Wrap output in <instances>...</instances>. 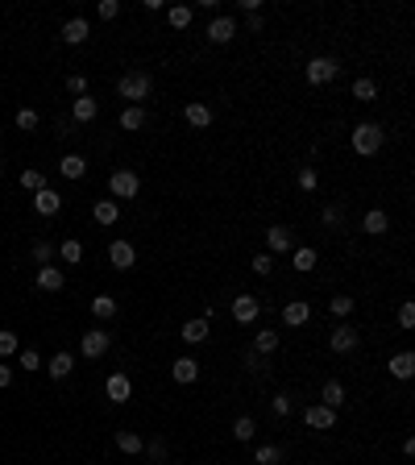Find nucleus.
Segmentation results:
<instances>
[{
	"mask_svg": "<svg viewBox=\"0 0 415 465\" xmlns=\"http://www.w3.org/2000/svg\"><path fill=\"white\" fill-rule=\"evenodd\" d=\"M411 325H415V308L403 303V308H399V328H411Z\"/></svg>",
	"mask_w": 415,
	"mask_h": 465,
	"instance_id": "3c124183",
	"label": "nucleus"
},
{
	"mask_svg": "<svg viewBox=\"0 0 415 465\" xmlns=\"http://www.w3.org/2000/svg\"><path fill=\"white\" fill-rule=\"evenodd\" d=\"M21 349V341H17V332H0V358H13Z\"/></svg>",
	"mask_w": 415,
	"mask_h": 465,
	"instance_id": "a19ab883",
	"label": "nucleus"
},
{
	"mask_svg": "<svg viewBox=\"0 0 415 465\" xmlns=\"http://www.w3.org/2000/svg\"><path fill=\"white\" fill-rule=\"evenodd\" d=\"M100 117V104H95L92 96H79L75 104H71V121H79V125H88V121H95Z\"/></svg>",
	"mask_w": 415,
	"mask_h": 465,
	"instance_id": "4be33fe9",
	"label": "nucleus"
},
{
	"mask_svg": "<svg viewBox=\"0 0 415 465\" xmlns=\"http://www.w3.org/2000/svg\"><path fill=\"white\" fill-rule=\"evenodd\" d=\"M104 395H108L112 403H129V399H133V382H129V374H108Z\"/></svg>",
	"mask_w": 415,
	"mask_h": 465,
	"instance_id": "4468645a",
	"label": "nucleus"
},
{
	"mask_svg": "<svg viewBox=\"0 0 415 465\" xmlns=\"http://www.w3.org/2000/svg\"><path fill=\"white\" fill-rule=\"evenodd\" d=\"M390 374H395V378H403V382L411 378V374H415V353H411V349H403V353H395V358H390Z\"/></svg>",
	"mask_w": 415,
	"mask_h": 465,
	"instance_id": "a878e982",
	"label": "nucleus"
},
{
	"mask_svg": "<svg viewBox=\"0 0 415 465\" xmlns=\"http://www.w3.org/2000/svg\"><path fill=\"white\" fill-rule=\"evenodd\" d=\"M374 96H378V84H374L369 75L353 79V100H374Z\"/></svg>",
	"mask_w": 415,
	"mask_h": 465,
	"instance_id": "4c0bfd02",
	"label": "nucleus"
},
{
	"mask_svg": "<svg viewBox=\"0 0 415 465\" xmlns=\"http://www.w3.org/2000/svg\"><path fill=\"white\" fill-rule=\"evenodd\" d=\"M328 312H332V316H349V312H353V295H332Z\"/></svg>",
	"mask_w": 415,
	"mask_h": 465,
	"instance_id": "58836bf2",
	"label": "nucleus"
},
{
	"mask_svg": "<svg viewBox=\"0 0 415 465\" xmlns=\"http://www.w3.org/2000/svg\"><path fill=\"white\" fill-rule=\"evenodd\" d=\"M21 366H25V374L42 370V353H38V349H21Z\"/></svg>",
	"mask_w": 415,
	"mask_h": 465,
	"instance_id": "49530a36",
	"label": "nucleus"
},
{
	"mask_svg": "<svg viewBox=\"0 0 415 465\" xmlns=\"http://www.w3.org/2000/svg\"><path fill=\"white\" fill-rule=\"evenodd\" d=\"M38 125H42V117H38V108H21V112H17V129H21V133H34Z\"/></svg>",
	"mask_w": 415,
	"mask_h": 465,
	"instance_id": "e433bc0d",
	"label": "nucleus"
},
{
	"mask_svg": "<svg viewBox=\"0 0 415 465\" xmlns=\"http://www.w3.org/2000/svg\"><path fill=\"white\" fill-rule=\"evenodd\" d=\"M232 38H237V21H232L229 13H216V17L208 21V42H212V46H229Z\"/></svg>",
	"mask_w": 415,
	"mask_h": 465,
	"instance_id": "0eeeda50",
	"label": "nucleus"
},
{
	"mask_svg": "<svg viewBox=\"0 0 415 465\" xmlns=\"http://www.w3.org/2000/svg\"><path fill=\"white\" fill-rule=\"evenodd\" d=\"M303 424H308L312 432H332V428H336V412L324 407V403H312V407L303 412Z\"/></svg>",
	"mask_w": 415,
	"mask_h": 465,
	"instance_id": "9d476101",
	"label": "nucleus"
},
{
	"mask_svg": "<svg viewBox=\"0 0 415 465\" xmlns=\"http://www.w3.org/2000/svg\"><path fill=\"white\" fill-rule=\"evenodd\" d=\"M150 92H154L150 71H125V75H121V84H117V96H121V100H129V104L150 100Z\"/></svg>",
	"mask_w": 415,
	"mask_h": 465,
	"instance_id": "f03ea898",
	"label": "nucleus"
},
{
	"mask_svg": "<svg viewBox=\"0 0 415 465\" xmlns=\"http://www.w3.org/2000/svg\"><path fill=\"white\" fill-rule=\"evenodd\" d=\"M357 345H362V332L353 325H336L328 332V349H332V353H353Z\"/></svg>",
	"mask_w": 415,
	"mask_h": 465,
	"instance_id": "423d86ee",
	"label": "nucleus"
},
{
	"mask_svg": "<svg viewBox=\"0 0 415 465\" xmlns=\"http://www.w3.org/2000/svg\"><path fill=\"white\" fill-rule=\"evenodd\" d=\"M275 349H278V332H275V328H262V332L253 336V353H262V358H266V353H275Z\"/></svg>",
	"mask_w": 415,
	"mask_h": 465,
	"instance_id": "473e14b6",
	"label": "nucleus"
},
{
	"mask_svg": "<svg viewBox=\"0 0 415 465\" xmlns=\"http://www.w3.org/2000/svg\"><path fill=\"white\" fill-rule=\"evenodd\" d=\"M4 386H13V370H8V366H0V391H4Z\"/></svg>",
	"mask_w": 415,
	"mask_h": 465,
	"instance_id": "5fc2aeb1",
	"label": "nucleus"
},
{
	"mask_svg": "<svg viewBox=\"0 0 415 465\" xmlns=\"http://www.w3.org/2000/svg\"><path fill=\"white\" fill-rule=\"evenodd\" d=\"M183 121L191 125V129H208V125H212V108H208L204 100H191V104L183 108Z\"/></svg>",
	"mask_w": 415,
	"mask_h": 465,
	"instance_id": "dca6fc26",
	"label": "nucleus"
},
{
	"mask_svg": "<svg viewBox=\"0 0 415 465\" xmlns=\"http://www.w3.org/2000/svg\"><path fill=\"white\" fill-rule=\"evenodd\" d=\"M92 316L95 320H112V316H117V299H112V295H95L92 299Z\"/></svg>",
	"mask_w": 415,
	"mask_h": 465,
	"instance_id": "2f4dec72",
	"label": "nucleus"
},
{
	"mask_svg": "<svg viewBox=\"0 0 415 465\" xmlns=\"http://www.w3.org/2000/svg\"><path fill=\"white\" fill-rule=\"evenodd\" d=\"M179 336H183L187 345H204V341L212 336V328H208V320L199 316V320H187V325L179 328Z\"/></svg>",
	"mask_w": 415,
	"mask_h": 465,
	"instance_id": "412c9836",
	"label": "nucleus"
},
{
	"mask_svg": "<svg viewBox=\"0 0 415 465\" xmlns=\"http://www.w3.org/2000/svg\"><path fill=\"white\" fill-rule=\"evenodd\" d=\"M141 453H150V461L154 465H166V445H162V440H150Z\"/></svg>",
	"mask_w": 415,
	"mask_h": 465,
	"instance_id": "37998d69",
	"label": "nucleus"
},
{
	"mask_svg": "<svg viewBox=\"0 0 415 465\" xmlns=\"http://www.w3.org/2000/svg\"><path fill=\"white\" fill-rule=\"evenodd\" d=\"M336 75H341V63H336L332 54H316V58H308V67H303V79H308L312 88H328Z\"/></svg>",
	"mask_w": 415,
	"mask_h": 465,
	"instance_id": "7ed1b4c3",
	"label": "nucleus"
},
{
	"mask_svg": "<svg viewBox=\"0 0 415 465\" xmlns=\"http://www.w3.org/2000/svg\"><path fill=\"white\" fill-rule=\"evenodd\" d=\"M34 208H38L42 216H58V212H62V195H58L54 187H42V191L34 195Z\"/></svg>",
	"mask_w": 415,
	"mask_h": 465,
	"instance_id": "6ab92c4d",
	"label": "nucleus"
},
{
	"mask_svg": "<svg viewBox=\"0 0 415 465\" xmlns=\"http://www.w3.org/2000/svg\"><path fill=\"white\" fill-rule=\"evenodd\" d=\"M38 287H42V291H62V287H67L62 266H54V262H50V266H38Z\"/></svg>",
	"mask_w": 415,
	"mask_h": 465,
	"instance_id": "aec40b11",
	"label": "nucleus"
},
{
	"mask_svg": "<svg viewBox=\"0 0 415 465\" xmlns=\"http://www.w3.org/2000/svg\"><path fill=\"white\" fill-rule=\"evenodd\" d=\"M258 312H262V299H258V295L241 291V295L232 299V320H237V325H253V320H258Z\"/></svg>",
	"mask_w": 415,
	"mask_h": 465,
	"instance_id": "6e6552de",
	"label": "nucleus"
},
{
	"mask_svg": "<svg viewBox=\"0 0 415 465\" xmlns=\"http://www.w3.org/2000/svg\"><path fill=\"white\" fill-rule=\"evenodd\" d=\"M141 125H145V108H141V104H125V108H121V129L138 133Z\"/></svg>",
	"mask_w": 415,
	"mask_h": 465,
	"instance_id": "cd10ccee",
	"label": "nucleus"
},
{
	"mask_svg": "<svg viewBox=\"0 0 415 465\" xmlns=\"http://www.w3.org/2000/svg\"><path fill=\"white\" fill-rule=\"evenodd\" d=\"M108 345H112V332H104V328H88V332L79 336V353L92 358V362L108 353Z\"/></svg>",
	"mask_w": 415,
	"mask_h": 465,
	"instance_id": "39448f33",
	"label": "nucleus"
},
{
	"mask_svg": "<svg viewBox=\"0 0 415 465\" xmlns=\"http://www.w3.org/2000/svg\"><path fill=\"white\" fill-rule=\"evenodd\" d=\"M108 191H112V199H138L141 179L129 171V166H121V171H112V175H108Z\"/></svg>",
	"mask_w": 415,
	"mask_h": 465,
	"instance_id": "20e7f679",
	"label": "nucleus"
},
{
	"mask_svg": "<svg viewBox=\"0 0 415 465\" xmlns=\"http://www.w3.org/2000/svg\"><path fill=\"white\" fill-rule=\"evenodd\" d=\"M324 225H328V229H341V225H345V212H341L336 204H332V208H324Z\"/></svg>",
	"mask_w": 415,
	"mask_h": 465,
	"instance_id": "8fccbe9b",
	"label": "nucleus"
},
{
	"mask_svg": "<svg viewBox=\"0 0 415 465\" xmlns=\"http://www.w3.org/2000/svg\"><path fill=\"white\" fill-rule=\"evenodd\" d=\"M58 258H62V262H67V266H75V262H79V258H84V245H79V241H75V237H67V241H62V245H58Z\"/></svg>",
	"mask_w": 415,
	"mask_h": 465,
	"instance_id": "f704fd0d",
	"label": "nucleus"
},
{
	"mask_svg": "<svg viewBox=\"0 0 415 465\" xmlns=\"http://www.w3.org/2000/svg\"><path fill=\"white\" fill-rule=\"evenodd\" d=\"M95 13H100V21H112V17L121 13V4H117V0H100V4H95Z\"/></svg>",
	"mask_w": 415,
	"mask_h": 465,
	"instance_id": "09e8293b",
	"label": "nucleus"
},
{
	"mask_svg": "<svg viewBox=\"0 0 415 465\" xmlns=\"http://www.w3.org/2000/svg\"><path fill=\"white\" fill-rule=\"evenodd\" d=\"M92 216H95V225H117V216H121V204H117V199H95Z\"/></svg>",
	"mask_w": 415,
	"mask_h": 465,
	"instance_id": "b1692460",
	"label": "nucleus"
},
{
	"mask_svg": "<svg viewBox=\"0 0 415 465\" xmlns=\"http://www.w3.org/2000/svg\"><path fill=\"white\" fill-rule=\"evenodd\" d=\"M282 461H286L282 445H258V453H253V465H282Z\"/></svg>",
	"mask_w": 415,
	"mask_h": 465,
	"instance_id": "bb28decb",
	"label": "nucleus"
},
{
	"mask_svg": "<svg viewBox=\"0 0 415 465\" xmlns=\"http://www.w3.org/2000/svg\"><path fill=\"white\" fill-rule=\"evenodd\" d=\"M58 175L62 179H84L88 175V158L84 154H62L58 158Z\"/></svg>",
	"mask_w": 415,
	"mask_h": 465,
	"instance_id": "f3484780",
	"label": "nucleus"
},
{
	"mask_svg": "<svg viewBox=\"0 0 415 465\" xmlns=\"http://www.w3.org/2000/svg\"><path fill=\"white\" fill-rule=\"evenodd\" d=\"M270 412H275L278 419H286V416H291V395H282V391H278L275 399H270Z\"/></svg>",
	"mask_w": 415,
	"mask_h": 465,
	"instance_id": "79ce46f5",
	"label": "nucleus"
},
{
	"mask_svg": "<svg viewBox=\"0 0 415 465\" xmlns=\"http://www.w3.org/2000/svg\"><path fill=\"white\" fill-rule=\"evenodd\" d=\"M67 92L75 96V100L88 96V79H84V75H67Z\"/></svg>",
	"mask_w": 415,
	"mask_h": 465,
	"instance_id": "de8ad7c7",
	"label": "nucleus"
},
{
	"mask_svg": "<svg viewBox=\"0 0 415 465\" xmlns=\"http://www.w3.org/2000/svg\"><path fill=\"white\" fill-rule=\"evenodd\" d=\"M199 374H204V366H199L191 353H183V358H175V362H171V378H175V382H183V386H191Z\"/></svg>",
	"mask_w": 415,
	"mask_h": 465,
	"instance_id": "9b49d317",
	"label": "nucleus"
},
{
	"mask_svg": "<svg viewBox=\"0 0 415 465\" xmlns=\"http://www.w3.org/2000/svg\"><path fill=\"white\" fill-rule=\"evenodd\" d=\"M191 17H195V8H191V4H171V8H166L171 30H187V25H191Z\"/></svg>",
	"mask_w": 415,
	"mask_h": 465,
	"instance_id": "c85d7f7f",
	"label": "nucleus"
},
{
	"mask_svg": "<svg viewBox=\"0 0 415 465\" xmlns=\"http://www.w3.org/2000/svg\"><path fill=\"white\" fill-rule=\"evenodd\" d=\"M316 187H320V175H316L312 166H303V171H299V191H316Z\"/></svg>",
	"mask_w": 415,
	"mask_h": 465,
	"instance_id": "c03bdc74",
	"label": "nucleus"
},
{
	"mask_svg": "<svg viewBox=\"0 0 415 465\" xmlns=\"http://www.w3.org/2000/svg\"><path fill=\"white\" fill-rule=\"evenodd\" d=\"M17 183H21V191H34V195H38V191H42V187H50V183H46V175H42V171H38V166H25V171H21V179H17Z\"/></svg>",
	"mask_w": 415,
	"mask_h": 465,
	"instance_id": "c756f323",
	"label": "nucleus"
},
{
	"mask_svg": "<svg viewBox=\"0 0 415 465\" xmlns=\"http://www.w3.org/2000/svg\"><path fill=\"white\" fill-rule=\"evenodd\" d=\"M266 249L270 254H291L295 249V232L286 229V225H270L266 229Z\"/></svg>",
	"mask_w": 415,
	"mask_h": 465,
	"instance_id": "2eb2a0df",
	"label": "nucleus"
},
{
	"mask_svg": "<svg viewBox=\"0 0 415 465\" xmlns=\"http://www.w3.org/2000/svg\"><path fill=\"white\" fill-rule=\"evenodd\" d=\"M71 370H75V353H54V358L46 362V374L54 378V382H58V378H67Z\"/></svg>",
	"mask_w": 415,
	"mask_h": 465,
	"instance_id": "393cba45",
	"label": "nucleus"
},
{
	"mask_svg": "<svg viewBox=\"0 0 415 465\" xmlns=\"http://www.w3.org/2000/svg\"><path fill=\"white\" fill-rule=\"evenodd\" d=\"M0 175H4V162H0Z\"/></svg>",
	"mask_w": 415,
	"mask_h": 465,
	"instance_id": "6e6d98bb",
	"label": "nucleus"
},
{
	"mask_svg": "<svg viewBox=\"0 0 415 465\" xmlns=\"http://www.w3.org/2000/svg\"><path fill=\"white\" fill-rule=\"evenodd\" d=\"M34 262H38V266H50V262H54V245H50V241H34Z\"/></svg>",
	"mask_w": 415,
	"mask_h": 465,
	"instance_id": "ea45409f",
	"label": "nucleus"
},
{
	"mask_svg": "<svg viewBox=\"0 0 415 465\" xmlns=\"http://www.w3.org/2000/svg\"><path fill=\"white\" fill-rule=\"evenodd\" d=\"M245 30H249V34H258V30H262V13H253V17H245Z\"/></svg>",
	"mask_w": 415,
	"mask_h": 465,
	"instance_id": "603ef678",
	"label": "nucleus"
},
{
	"mask_svg": "<svg viewBox=\"0 0 415 465\" xmlns=\"http://www.w3.org/2000/svg\"><path fill=\"white\" fill-rule=\"evenodd\" d=\"M117 449L133 457V453H141V449H145V440H141L138 432H117Z\"/></svg>",
	"mask_w": 415,
	"mask_h": 465,
	"instance_id": "72a5a7b5",
	"label": "nucleus"
},
{
	"mask_svg": "<svg viewBox=\"0 0 415 465\" xmlns=\"http://www.w3.org/2000/svg\"><path fill=\"white\" fill-rule=\"evenodd\" d=\"M291 266H295L299 275H308V270L320 266V254H316L312 245H295V249H291Z\"/></svg>",
	"mask_w": 415,
	"mask_h": 465,
	"instance_id": "a211bd4d",
	"label": "nucleus"
},
{
	"mask_svg": "<svg viewBox=\"0 0 415 465\" xmlns=\"http://www.w3.org/2000/svg\"><path fill=\"white\" fill-rule=\"evenodd\" d=\"M232 436H237V440H253V436H258V424H253V416H237V424H232Z\"/></svg>",
	"mask_w": 415,
	"mask_h": 465,
	"instance_id": "c9c22d12",
	"label": "nucleus"
},
{
	"mask_svg": "<svg viewBox=\"0 0 415 465\" xmlns=\"http://www.w3.org/2000/svg\"><path fill=\"white\" fill-rule=\"evenodd\" d=\"M312 320V303L308 299H291V303H282V325L286 328H303Z\"/></svg>",
	"mask_w": 415,
	"mask_h": 465,
	"instance_id": "f8f14e48",
	"label": "nucleus"
},
{
	"mask_svg": "<svg viewBox=\"0 0 415 465\" xmlns=\"http://www.w3.org/2000/svg\"><path fill=\"white\" fill-rule=\"evenodd\" d=\"M386 229H390V216H386L382 208H369L366 221H362V232H369V237H382Z\"/></svg>",
	"mask_w": 415,
	"mask_h": 465,
	"instance_id": "5701e85b",
	"label": "nucleus"
},
{
	"mask_svg": "<svg viewBox=\"0 0 415 465\" xmlns=\"http://www.w3.org/2000/svg\"><path fill=\"white\" fill-rule=\"evenodd\" d=\"M141 8H145V13H162L166 4H162V0H141Z\"/></svg>",
	"mask_w": 415,
	"mask_h": 465,
	"instance_id": "864d4df0",
	"label": "nucleus"
},
{
	"mask_svg": "<svg viewBox=\"0 0 415 465\" xmlns=\"http://www.w3.org/2000/svg\"><path fill=\"white\" fill-rule=\"evenodd\" d=\"M320 399H324V407H332V412H336V407L345 403V386H341L336 378H328V382H324V391H320Z\"/></svg>",
	"mask_w": 415,
	"mask_h": 465,
	"instance_id": "7c9ffc66",
	"label": "nucleus"
},
{
	"mask_svg": "<svg viewBox=\"0 0 415 465\" xmlns=\"http://www.w3.org/2000/svg\"><path fill=\"white\" fill-rule=\"evenodd\" d=\"M349 145H353L362 158H374V154L386 145V133H382V125H374V121H357L353 133H349Z\"/></svg>",
	"mask_w": 415,
	"mask_h": 465,
	"instance_id": "f257e3e1",
	"label": "nucleus"
},
{
	"mask_svg": "<svg viewBox=\"0 0 415 465\" xmlns=\"http://www.w3.org/2000/svg\"><path fill=\"white\" fill-rule=\"evenodd\" d=\"M58 38H62L67 46H84V42L92 38V25H88L84 17H71V21H67V25L58 30Z\"/></svg>",
	"mask_w": 415,
	"mask_h": 465,
	"instance_id": "ddd939ff",
	"label": "nucleus"
},
{
	"mask_svg": "<svg viewBox=\"0 0 415 465\" xmlns=\"http://www.w3.org/2000/svg\"><path fill=\"white\" fill-rule=\"evenodd\" d=\"M108 262H112L117 270H133V266H138V249H133L125 237H117V241L108 245Z\"/></svg>",
	"mask_w": 415,
	"mask_h": 465,
	"instance_id": "1a4fd4ad",
	"label": "nucleus"
},
{
	"mask_svg": "<svg viewBox=\"0 0 415 465\" xmlns=\"http://www.w3.org/2000/svg\"><path fill=\"white\" fill-rule=\"evenodd\" d=\"M253 270H258L262 279H266V275H275V254H258V258H253Z\"/></svg>",
	"mask_w": 415,
	"mask_h": 465,
	"instance_id": "a18cd8bd",
	"label": "nucleus"
}]
</instances>
